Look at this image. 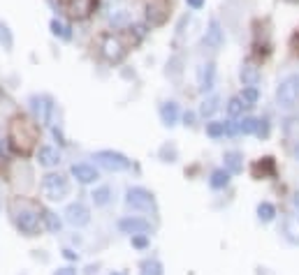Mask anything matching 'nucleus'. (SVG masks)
<instances>
[{"instance_id": "21", "label": "nucleus", "mask_w": 299, "mask_h": 275, "mask_svg": "<svg viewBox=\"0 0 299 275\" xmlns=\"http://www.w3.org/2000/svg\"><path fill=\"white\" fill-rule=\"evenodd\" d=\"M276 217V206L269 204V201H262V204H258V220L264 222V225H269V222H274Z\"/></svg>"}, {"instance_id": "20", "label": "nucleus", "mask_w": 299, "mask_h": 275, "mask_svg": "<svg viewBox=\"0 0 299 275\" xmlns=\"http://www.w3.org/2000/svg\"><path fill=\"white\" fill-rule=\"evenodd\" d=\"M283 231H285V236H288V240L299 243V215H288L285 217Z\"/></svg>"}, {"instance_id": "17", "label": "nucleus", "mask_w": 299, "mask_h": 275, "mask_svg": "<svg viewBox=\"0 0 299 275\" xmlns=\"http://www.w3.org/2000/svg\"><path fill=\"white\" fill-rule=\"evenodd\" d=\"M225 169L230 171V174H241L243 171V157L241 153H237V150H230V153H225Z\"/></svg>"}, {"instance_id": "7", "label": "nucleus", "mask_w": 299, "mask_h": 275, "mask_svg": "<svg viewBox=\"0 0 299 275\" xmlns=\"http://www.w3.org/2000/svg\"><path fill=\"white\" fill-rule=\"evenodd\" d=\"M126 204L132 206V208H137V210H153L156 199H153V195L148 190H144V187H130V190L126 192Z\"/></svg>"}, {"instance_id": "26", "label": "nucleus", "mask_w": 299, "mask_h": 275, "mask_svg": "<svg viewBox=\"0 0 299 275\" xmlns=\"http://www.w3.org/2000/svg\"><path fill=\"white\" fill-rule=\"evenodd\" d=\"M51 33H54L56 37H63V40H70L72 37L70 28H67L63 21H58V19H51Z\"/></svg>"}, {"instance_id": "10", "label": "nucleus", "mask_w": 299, "mask_h": 275, "mask_svg": "<svg viewBox=\"0 0 299 275\" xmlns=\"http://www.w3.org/2000/svg\"><path fill=\"white\" fill-rule=\"evenodd\" d=\"M16 227L28 236L37 234V229H40V215L33 208H23L21 213H16Z\"/></svg>"}, {"instance_id": "28", "label": "nucleus", "mask_w": 299, "mask_h": 275, "mask_svg": "<svg viewBox=\"0 0 299 275\" xmlns=\"http://www.w3.org/2000/svg\"><path fill=\"white\" fill-rule=\"evenodd\" d=\"M207 134L211 136V139H220V136H225V123H220V120H211L207 125Z\"/></svg>"}, {"instance_id": "41", "label": "nucleus", "mask_w": 299, "mask_h": 275, "mask_svg": "<svg viewBox=\"0 0 299 275\" xmlns=\"http://www.w3.org/2000/svg\"><path fill=\"white\" fill-rule=\"evenodd\" d=\"M294 157H297V160H299V146H297V148H294Z\"/></svg>"}, {"instance_id": "33", "label": "nucleus", "mask_w": 299, "mask_h": 275, "mask_svg": "<svg viewBox=\"0 0 299 275\" xmlns=\"http://www.w3.org/2000/svg\"><path fill=\"white\" fill-rule=\"evenodd\" d=\"M255 134H258L260 139H267V134H269V123L267 120H258V130H255Z\"/></svg>"}, {"instance_id": "15", "label": "nucleus", "mask_w": 299, "mask_h": 275, "mask_svg": "<svg viewBox=\"0 0 299 275\" xmlns=\"http://www.w3.org/2000/svg\"><path fill=\"white\" fill-rule=\"evenodd\" d=\"M37 160H40L42 167H56L61 162V153L54 146H42L40 153H37Z\"/></svg>"}, {"instance_id": "35", "label": "nucleus", "mask_w": 299, "mask_h": 275, "mask_svg": "<svg viewBox=\"0 0 299 275\" xmlns=\"http://www.w3.org/2000/svg\"><path fill=\"white\" fill-rule=\"evenodd\" d=\"M132 245H135V248H146V245H148L146 234H137V236H132Z\"/></svg>"}, {"instance_id": "6", "label": "nucleus", "mask_w": 299, "mask_h": 275, "mask_svg": "<svg viewBox=\"0 0 299 275\" xmlns=\"http://www.w3.org/2000/svg\"><path fill=\"white\" fill-rule=\"evenodd\" d=\"M144 16L151 25H162L169 16V3L167 0H146L144 3Z\"/></svg>"}, {"instance_id": "5", "label": "nucleus", "mask_w": 299, "mask_h": 275, "mask_svg": "<svg viewBox=\"0 0 299 275\" xmlns=\"http://www.w3.org/2000/svg\"><path fill=\"white\" fill-rule=\"evenodd\" d=\"M58 5H61V10L65 12L70 19L84 21L95 12L97 0H58Z\"/></svg>"}, {"instance_id": "12", "label": "nucleus", "mask_w": 299, "mask_h": 275, "mask_svg": "<svg viewBox=\"0 0 299 275\" xmlns=\"http://www.w3.org/2000/svg\"><path fill=\"white\" fill-rule=\"evenodd\" d=\"M197 84L202 93H211L213 86H216V65L213 63H204L197 70Z\"/></svg>"}, {"instance_id": "24", "label": "nucleus", "mask_w": 299, "mask_h": 275, "mask_svg": "<svg viewBox=\"0 0 299 275\" xmlns=\"http://www.w3.org/2000/svg\"><path fill=\"white\" fill-rule=\"evenodd\" d=\"M35 111H37V118L40 123H49V116H51V102L49 100H35Z\"/></svg>"}, {"instance_id": "19", "label": "nucleus", "mask_w": 299, "mask_h": 275, "mask_svg": "<svg viewBox=\"0 0 299 275\" xmlns=\"http://www.w3.org/2000/svg\"><path fill=\"white\" fill-rule=\"evenodd\" d=\"M209 185H211L213 190H223V187H228V185H230V171H228V169H216V171H211Z\"/></svg>"}, {"instance_id": "23", "label": "nucleus", "mask_w": 299, "mask_h": 275, "mask_svg": "<svg viewBox=\"0 0 299 275\" xmlns=\"http://www.w3.org/2000/svg\"><path fill=\"white\" fill-rule=\"evenodd\" d=\"M93 204L95 206H107L109 204V201H112V190H109V187H97V190H93Z\"/></svg>"}, {"instance_id": "8", "label": "nucleus", "mask_w": 299, "mask_h": 275, "mask_svg": "<svg viewBox=\"0 0 299 275\" xmlns=\"http://www.w3.org/2000/svg\"><path fill=\"white\" fill-rule=\"evenodd\" d=\"M100 51H102V56H105L109 63H121L123 56H126V46H123V42L118 40V37H114V35H102Z\"/></svg>"}, {"instance_id": "29", "label": "nucleus", "mask_w": 299, "mask_h": 275, "mask_svg": "<svg viewBox=\"0 0 299 275\" xmlns=\"http://www.w3.org/2000/svg\"><path fill=\"white\" fill-rule=\"evenodd\" d=\"M243 100L241 97H232V100L228 102V116L230 118H237V116H241L243 114Z\"/></svg>"}, {"instance_id": "2", "label": "nucleus", "mask_w": 299, "mask_h": 275, "mask_svg": "<svg viewBox=\"0 0 299 275\" xmlns=\"http://www.w3.org/2000/svg\"><path fill=\"white\" fill-rule=\"evenodd\" d=\"M276 102L281 109L290 111L299 104V74H288L276 88Z\"/></svg>"}, {"instance_id": "3", "label": "nucleus", "mask_w": 299, "mask_h": 275, "mask_svg": "<svg viewBox=\"0 0 299 275\" xmlns=\"http://www.w3.org/2000/svg\"><path fill=\"white\" fill-rule=\"evenodd\" d=\"M42 192H44L46 199L61 201V199H65V197H67L70 185H67L65 176H61V174H46L44 178H42Z\"/></svg>"}, {"instance_id": "40", "label": "nucleus", "mask_w": 299, "mask_h": 275, "mask_svg": "<svg viewBox=\"0 0 299 275\" xmlns=\"http://www.w3.org/2000/svg\"><path fill=\"white\" fill-rule=\"evenodd\" d=\"M65 257H67V259H77V255L72 250H65Z\"/></svg>"}, {"instance_id": "42", "label": "nucleus", "mask_w": 299, "mask_h": 275, "mask_svg": "<svg viewBox=\"0 0 299 275\" xmlns=\"http://www.w3.org/2000/svg\"><path fill=\"white\" fill-rule=\"evenodd\" d=\"M112 275H128V273H123V270H116V273H112Z\"/></svg>"}, {"instance_id": "30", "label": "nucleus", "mask_w": 299, "mask_h": 275, "mask_svg": "<svg viewBox=\"0 0 299 275\" xmlns=\"http://www.w3.org/2000/svg\"><path fill=\"white\" fill-rule=\"evenodd\" d=\"M216 109H218V97H209V100L202 102V106H200V114L207 118V116L216 114Z\"/></svg>"}, {"instance_id": "9", "label": "nucleus", "mask_w": 299, "mask_h": 275, "mask_svg": "<svg viewBox=\"0 0 299 275\" xmlns=\"http://www.w3.org/2000/svg\"><path fill=\"white\" fill-rule=\"evenodd\" d=\"M63 215H65L67 225H72V227H86L88 222H91V210L81 204V201L70 204L65 208V213H63Z\"/></svg>"}, {"instance_id": "39", "label": "nucleus", "mask_w": 299, "mask_h": 275, "mask_svg": "<svg viewBox=\"0 0 299 275\" xmlns=\"http://www.w3.org/2000/svg\"><path fill=\"white\" fill-rule=\"evenodd\" d=\"M193 118H195V116L190 114V111H188V114L183 116V120H186V125H193Z\"/></svg>"}, {"instance_id": "34", "label": "nucleus", "mask_w": 299, "mask_h": 275, "mask_svg": "<svg viewBox=\"0 0 299 275\" xmlns=\"http://www.w3.org/2000/svg\"><path fill=\"white\" fill-rule=\"evenodd\" d=\"M0 42H5V49L12 46V35H10V30H7L5 25H0Z\"/></svg>"}, {"instance_id": "43", "label": "nucleus", "mask_w": 299, "mask_h": 275, "mask_svg": "<svg viewBox=\"0 0 299 275\" xmlns=\"http://www.w3.org/2000/svg\"><path fill=\"white\" fill-rule=\"evenodd\" d=\"M288 3H299V0H288Z\"/></svg>"}, {"instance_id": "25", "label": "nucleus", "mask_w": 299, "mask_h": 275, "mask_svg": "<svg viewBox=\"0 0 299 275\" xmlns=\"http://www.w3.org/2000/svg\"><path fill=\"white\" fill-rule=\"evenodd\" d=\"M241 100H243V104H246V106L258 104V100H260L258 88H255V86H246V88H243V93H241Z\"/></svg>"}, {"instance_id": "11", "label": "nucleus", "mask_w": 299, "mask_h": 275, "mask_svg": "<svg viewBox=\"0 0 299 275\" xmlns=\"http://www.w3.org/2000/svg\"><path fill=\"white\" fill-rule=\"evenodd\" d=\"M118 229H121L123 234H130V236L148 234V231H151V222L142 220V217H123V220H118Z\"/></svg>"}, {"instance_id": "13", "label": "nucleus", "mask_w": 299, "mask_h": 275, "mask_svg": "<svg viewBox=\"0 0 299 275\" xmlns=\"http://www.w3.org/2000/svg\"><path fill=\"white\" fill-rule=\"evenodd\" d=\"M70 174L74 176L77 183H81V185H91V183H95V180L100 178L97 169L95 167H91V164H72Z\"/></svg>"}, {"instance_id": "37", "label": "nucleus", "mask_w": 299, "mask_h": 275, "mask_svg": "<svg viewBox=\"0 0 299 275\" xmlns=\"http://www.w3.org/2000/svg\"><path fill=\"white\" fill-rule=\"evenodd\" d=\"M186 5L190 7V10H202V7H204V0H186Z\"/></svg>"}, {"instance_id": "18", "label": "nucleus", "mask_w": 299, "mask_h": 275, "mask_svg": "<svg viewBox=\"0 0 299 275\" xmlns=\"http://www.w3.org/2000/svg\"><path fill=\"white\" fill-rule=\"evenodd\" d=\"M239 76H241V84L243 86H258L260 84V70L255 65H251V63H246V65L241 67Z\"/></svg>"}, {"instance_id": "22", "label": "nucleus", "mask_w": 299, "mask_h": 275, "mask_svg": "<svg viewBox=\"0 0 299 275\" xmlns=\"http://www.w3.org/2000/svg\"><path fill=\"white\" fill-rule=\"evenodd\" d=\"M139 275H162V264L158 259H144L139 266Z\"/></svg>"}, {"instance_id": "16", "label": "nucleus", "mask_w": 299, "mask_h": 275, "mask_svg": "<svg viewBox=\"0 0 299 275\" xmlns=\"http://www.w3.org/2000/svg\"><path fill=\"white\" fill-rule=\"evenodd\" d=\"M160 118L165 125H177V120H179V106L177 102H165V104L160 106Z\"/></svg>"}, {"instance_id": "32", "label": "nucleus", "mask_w": 299, "mask_h": 275, "mask_svg": "<svg viewBox=\"0 0 299 275\" xmlns=\"http://www.w3.org/2000/svg\"><path fill=\"white\" fill-rule=\"evenodd\" d=\"M128 21H130V14H128L126 10H116V12L112 14V23H114V25H126Z\"/></svg>"}, {"instance_id": "27", "label": "nucleus", "mask_w": 299, "mask_h": 275, "mask_svg": "<svg viewBox=\"0 0 299 275\" xmlns=\"http://www.w3.org/2000/svg\"><path fill=\"white\" fill-rule=\"evenodd\" d=\"M42 220L46 222V229L54 231V234L61 229V220H58V215L56 213H51V210H42Z\"/></svg>"}, {"instance_id": "31", "label": "nucleus", "mask_w": 299, "mask_h": 275, "mask_svg": "<svg viewBox=\"0 0 299 275\" xmlns=\"http://www.w3.org/2000/svg\"><path fill=\"white\" fill-rule=\"evenodd\" d=\"M255 130H258V118H243L241 123H239V132L241 134H255Z\"/></svg>"}, {"instance_id": "36", "label": "nucleus", "mask_w": 299, "mask_h": 275, "mask_svg": "<svg viewBox=\"0 0 299 275\" xmlns=\"http://www.w3.org/2000/svg\"><path fill=\"white\" fill-rule=\"evenodd\" d=\"M237 132H239V125L234 120H228V123H225V134L232 136V134H237Z\"/></svg>"}, {"instance_id": "4", "label": "nucleus", "mask_w": 299, "mask_h": 275, "mask_svg": "<svg viewBox=\"0 0 299 275\" xmlns=\"http://www.w3.org/2000/svg\"><path fill=\"white\" fill-rule=\"evenodd\" d=\"M93 160H97V164L107 171H128L132 167V162L118 150H97Z\"/></svg>"}, {"instance_id": "1", "label": "nucleus", "mask_w": 299, "mask_h": 275, "mask_svg": "<svg viewBox=\"0 0 299 275\" xmlns=\"http://www.w3.org/2000/svg\"><path fill=\"white\" fill-rule=\"evenodd\" d=\"M10 144L16 153L21 155H28L33 148L37 146V139H40V127L37 123H33L28 116H14L10 123Z\"/></svg>"}, {"instance_id": "38", "label": "nucleus", "mask_w": 299, "mask_h": 275, "mask_svg": "<svg viewBox=\"0 0 299 275\" xmlns=\"http://www.w3.org/2000/svg\"><path fill=\"white\" fill-rule=\"evenodd\" d=\"M54 275H77V270L72 268V266H65V268H58Z\"/></svg>"}, {"instance_id": "14", "label": "nucleus", "mask_w": 299, "mask_h": 275, "mask_svg": "<svg viewBox=\"0 0 299 275\" xmlns=\"http://www.w3.org/2000/svg\"><path fill=\"white\" fill-rule=\"evenodd\" d=\"M223 42H225V33H223V28H220V23L216 19H211L209 21V28H207V35H204V44L209 46V49H220L223 46Z\"/></svg>"}]
</instances>
